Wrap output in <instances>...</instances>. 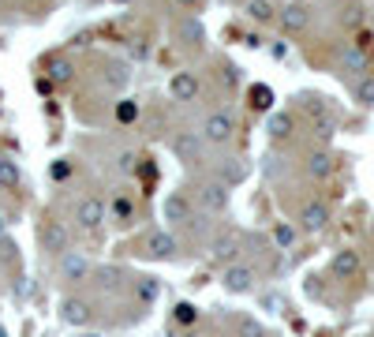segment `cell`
I'll return each mask as SVG.
<instances>
[{"label":"cell","instance_id":"cell-13","mask_svg":"<svg viewBox=\"0 0 374 337\" xmlns=\"http://www.w3.org/2000/svg\"><path fill=\"white\" fill-rule=\"evenodd\" d=\"M41 240H45V251H49V255H64V251L71 248V233L64 229L60 221H49V225H45Z\"/></svg>","mask_w":374,"mask_h":337},{"label":"cell","instance_id":"cell-16","mask_svg":"<svg viewBox=\"0 0 374 337\" xmlns=\"http://www.w3.org/2000/svg\"><path fill=\"white\" fill-rule=\"evenodd\" d=\"M247 15H251V23H262V26L281 19V12H277L273 0H247Z\"/></svg>","mask_w":374,"mask_h":337},{"label":"cell","instance_id":"cell-36","mask_svg":"<svg viewBox=\"0 0 374 337\" xmlns=\"http://www.w3.org/2000/svg\"><path fill=\"white\" fill-rule=\"evenodd\" d=\"M303 109L315 116V120H318V116H326V102H322V98H303Z\"/></svg>","mask_w":374,"mask_h":337},{"label":"cell","instance_id":"cell-23","mask_svg":"<svg viewBox=\"0 0 374 337\" xmlns=\"http://www.w3.org/2000/svg\"><path fill=\"white\" fill-rule=\"evenodd\" d=\"M341 68L344 71H355V75H363V71H367V53H363L359 45H355V49H344L341 53Z\"/></svg>","mask_w":374,"mask_h":337},{"label":"cell","instance_id":"cell-1","mask_svg":"<svg viewBox=\"0 0 374 337\" xmlns=\"http://www.w3.org/2000/svg\"><path fill=\"white\" fill-rule=\"evenodd\" d=\"M169 150L176 161H184V165H195L198 158H203V135L198 131H172L169 135Z\"/></svg>","mask_w":374,"mask_h":337},{"label":"cell","instance_id":"cell-40","mask_svg":"<svg viewBox=\"0 0 374 337\" xmlns=\"http://www.w3.org/2000/svg\"><path fill=\"white\" fill-rule=\"evenodd\" d=\"M344 23H352V26L359 23V8H348V15H344Z\"/></svg>","mask_w":374,"mask_h":337},{"label":"cell","instance_id":"cell-43","mask_svg":"<svg viewBox=\"0 0 374 337\" xmlns=\"http://www.w3.org/2000/svg\"><path fill=\"white\" fill-rule=\"evenodd\" d=\"M113 4H135V0H113Z\"/></svg>","mask_w":374,"mask_h":337},{"label":"cell","instance_id":"cell-46","mask_svg":"<svg viewBox=\"0 0 374 337\" xmlns=\"http://www.w3.org/2000/svg\"><path fill=\"white\" fill-rule=\"evenodd\" d=\"M83 337H102V334H83Z\"/></svg>","mask_w":374,"mask_h":337},{"label":"cell","instance_id":"cell-20","mask_svg":"<svg viewBox=\"0 0 374 337\" xmlns=\"http://www.w3.org/2000/svg\"><path fill=\"white\" fill-rule=\"evenodd\" d=\"M296 240H299L296 225H288V221H277V225H273V244H277L281 251H292V248H296Z\"/></svg>","mask_w":374,"mask_h":337},{"label":"cell","instance_id":"cell-9","mask_svg":"<svg viewBox=\"0 0 374 337\" xmlns=\"http://www.w3.org/2000/svg\"><path fill=\"white\" fill-rule=\"evenodd\" d=\"M172 34H176V42L187 45V49H203V42H206V26H203V19H191V15L176 19Z\"/></svg>","mask_w":374,"mask_h":337},{"label":"cell","instance_id":"cell-41","mask_svg":"<svg viewBox=\"0 0 374 337\" xmlns=\"http://www.w3.org/2000/svg\"><path fill=\"white\" fill-rule=\"evenodd\" d=\"M53 176H57V180H64V176H68V161H60V165L53 169Z\"/></svg>","mask_w":374,"mask_h":337},{"label":"cell","instance_id":"cell-10","mask_svg":"<svg viewBox=\"0 0 374 337\" xmlns=\"http://www.w3.org/2000/svg\"><path fill=\"white\" fill-rule=\"evenodd\" d=\"M281 26H285V34H303L311 26V8L303 0H292L285 12H281Z\"/></svg>","mask_w":374,"mask_h":337},{"label":"cell","instance_id":"cell-35","mask_svg":"<svg viewBox=\"0 0 374 337\" xmlns=\"http://www.w3.org/2000/svg\"><path fill=\"white\" fill-rule=\"evenodd\" d=\"M116 116H120L124 124H131L135 116H139V105H131V102H120V105H116Z\"/></svg>","mask_w":374,"mask_h":337},{"label":"cell","instance_id":"cell-42","mask_svg":"<svg viewBox=\"0 0 374 337\" xmlns=\"http://www.w3.org/2000/svg\"><path fill=\"white\" fill-rule=\"evenodd\" d=\"M172 4H180V8H198L203 0H172Z\"/></svg>","mask_w":374,"mask_h":337},{"label":"cell","instance_id":"cell-19","mask_svg":"<svg viewBox=\"0 0 374 337\" xmlns=\"http://www.w3.org/2000/svg\"><path fill=\"white\" fill-rule=\"evenodd\" d=\"M236 255H240V244H236V236H217L214 240V259L217 262H236Z\"/></svg>","mask_w":374,"mask_h":337},{"label":"cell","instance_id":"cell-11","mask_svg":"<svg viewBox=\"0 0 374 337\" xmlns=\"http://www.w3.org/2000/svg\"><path fill=\"white\" fill-rule=\"evenodd\" d=\"M326 225H330L326 203H303V210H299V229L303 233H322Z\"/></svg>","mask_w":374,"mask_h":337},{"label":"cell","instance_id":"cell-12","mask_svg":"<svg viewBox=\"0 0 374 337\" xmlns=\"http://www.w3.org/2000/svg\"><path fill=\"white\" fill-rule=\"evenodd\" d=\"M60 311H64V322H71V326L94 322V307H90L86 300H79V296H68V300L60 304Z\"/></svg>","mask_w":374,"mask_h":337},{"label":"cell","instance_id":"cell-29","mask_svg":"<svg viewBox=\"0 0 374 337\" xmlns=\"http://www.w3.org/2000/svg\"><path fill=\"white\" fill-rule=\"evenodd\" d=\"M355 98H359L363 105H374V75H359V83H355Z\"/></svg>","mask_w":374,"mask_h":337},{"label":"cell","instance_id":"cell-22","mask_svg":"<svg viewBox=\"0 0 374 337\" xmlns=\"http://www.w3.org/2000/svg\"><path fill=\"white\" fill-rule=\"evenodd\" d=\"M90 277L97 281V289H120V281H124V270H120V266H97Z\"/></svg>","mask_w":374,"mask_h":337},{"label":"cell","instance_id":"cell-15","mask_svg":"<svg viewBox=\"0 0 374 337\" xmlns=\"http://www.w3.org/2000/svg\"><path fill=\"white\" fill-rule=\"evenodd\" d=\"M359 255H355L352 248H344V251H337L333 259H330V270H333V277H355L359 274Z\"/></svg>","mask_w":374,"mask_h":337},{"label":"cell","instance_id":"cell-14","mask_svg":"<svg viewBox=\"0 0 374 337\" xmlns=\"http://www.w3.org/2000/svg\"><path fill=\"white\" fill-rule=\"evenodd\" d=\"M165 217L172 225H191V199L184 195V191H172V195L165 199Z\"/></svg>","mask_w":374,"mask_h":337},{"label":"cell","instance_id":"cell-7","mask_svg":"<svg viewBox=\"0 0 374 337\" xmlns=\"http://www.w3.org/2000/svg\"><path fill=\"white\" fill-rule=\"evenodd\" d=\"M198 206H203L206 214H225L229 210V184H221V180L203 184L198 188Z\"/></svg>","mask_w":374,"mask_h":337},{"label":"cell","instance_id":"cell-28","mask_svg":"<svg viewBox=\"0 0 374 337\" xmlns=\"http://www.w3.org/2000/svg\"><path fill=\"white\" fill-rule=\"evenodd\" d=\"M270 105H273V90L266 83H254L251 86V109H254V113H266Z\"/></svg>","mask_w":374,"mask_h":337},{"label":"cell","instance_id":"cell-47","mask_svg":"<svg viewBox=\"0 0 374 337\" xmlns=\"http://www.w3.org/2000/svg\"><path fill=\"white\" fill-rule=\"evenodd\" d=\"M371 229H374V225H371Z\"/></svg>","mask_w":374,"mask_h":337},{"label":"cell","instance_id":"cell-4","mask_svg":"<svg viewBox=\"0 0 374 337\" xmlns=\"http://www.w3.org/2000/svg\"><path fill=\"white\" fill-rule=\"evenodd\" d=\"M105 217H109V210H105V203L97 195H86L83 203L75 206V221H79L83 233H97L105 225Z\"/></svg>","mask_w":374,"mask_h":337},{"label":"cell","instance_id":"cell-18","mask_svg":"<svg viewBox=\"0 0 374 337\" xmlns=\"http://www.w3.org/2000/svg\"><path fill=\"white\" fill-rule=\"evenodd\" d=\"M333 172V154H326V150H318L307 158V176L311 180H326Z\"/></svg>","mask_w":374,"mask_h":337},{"label":"cell","instance_id":"cell-26","mask_svg":"<svg viewBox=\"0 0 374 337\" xmlns=\"http://www.w3.org/2000/svg\"><path fill=\"white\" fill-rule=\"evenodd\" d=\"M236 337H270V334H266V326H262L259 318L240 315V318H236Z\"/></svg>","mask_w":374,"mask_h":337},{"label":"cell","instance_id":"cell-34","mask_svg":"<svg viewBox=\"0 0 374 337\" xmlns=\"http://www.w3.org/2000/svg\"><path fill=\"white\" fill-rule=\"evenodd\" d=\"M195 318H198V311H195V307H191V304H176V322L191 326V322H195Z\"/></svg>","mask_w":374,"mask_h":337},{"label":"cell","instance_id":"cell-33","mask_svg":"<svg viewBox=\"0 0 374 337\" xmlns=\"http://www.w3.org/2000/svg\"><path fill=\"white\" fill-rule=\"evenodd\" d=\"M236 180H243V165H232L229 161V165L221 169V184H236Z\"/></svg>","mask_w":374,"mask_h":337},{"label":"cell","instance_id":"cell-27","mask_svg":"<svg viewBox=\"0 0 374 337\" xmlns=\"http://www.w3.org/2000/svg\"><path fill=\"white\" fill-rule=\"evenodd\" d=\"M19 180H23L19 165L12 158H0V188H19Z\"/></svg>","mask_w":374,"mask_h":337},{"label":"cell","instance_id":"cell-48","mask_svg":"<svg viewBox=\"0 0 374 337\" xmlns=\"http://www.w3.org/2000/svg\"><path fill=\"white\" fill-rule=\"evenodd\" d=\"M270 337H273V334H270Z\"/></svg>","mask_w":374,"mask_h":337},{"label":"cell","instance_id":"cell-25","mask_svg":"<svg viewBox=\"0 0 374 337\" xmlns=\"http://www.w3.org/2000/svg\"><path fill=\"white\" fill-rule=\"evenodd\" d=\"M127 79H131V71H127L124 64H109L105 75H102V83H105L109 90H124V86H127Z\"/></svg>","mask_w":374,"mask_h":337},{"label":"cell","instance_id":"cell-39","mask_svg":"<svg viewBox=\"0 0 374 337\" xmlns=\"http://www.w3.org/2000/svg\"><path fill=\"white\" fill-rule=\"evenodd\" d=\"M135 161H139V158H135L131 150H124L120 158H116V169H120V172H131V169H135Z\"/></svg>","mask_w":374,"mask_h":337},{"label":"cell","instance_id":"cell-30","mask_svg":"<svg viewBox=\"0 0 374 337\" xmlns=\"http://www.w3.org/2000/svg\"><path fill=\"white\" fill-rule=\"evenodd\" d=\"M15 251H19V248H15V240L0 236V262H4V266H8V262H15Z\"/></svg>","mask_w":374,"mask_h":337},{"label":"cell","instance_id":"cell-17","mask_svg":"<svg viewBox=\"0 0 374 337\" xmlns=\"http://www.w3.org/2000/svg\"><path fill=\"white\" fill-rule=\"evenodd\" d=\"M71 79H75V64H71L68 57H53L49 60V83L64 86V83H71Z\"/></svg>","mask_w":374,"mask_h":337},{"label":"cell","instance_id":"cell-44","mask_svg":"<svg viewBox=\"0 0 374 337\" xmlns=\"http://www.w3.org/2000/svg\"><path fill=\"white\" fill-rule=\"evenodd\" d=\"M0 236H4V217H0Z\"/></svg>","mask_w":374,"mask_h":337},{"label":"cell","instance_id":"cell-37","mask_svg":"<svg viewBox=\"0 0 374 337\" xmlns=\"http://www.w3.org/2000/svg\"><path fill=\"white\" fill-rule=\"evenodd\" d=\"M113 214L120 217V221H131V203H127V199H113Z\"/></svg>","mask_w":374,"mask_h":337},{"label":"cell","instance_id":"cell-24","mask_svg":"<svg viewBox=\"0 0 374 337\" xmlns=\"http://www.w3.org/2000/svg\"><path fill=\"white\" fill-rule=\"evenodd\" d=\"M158 293H161V285H158V277H139L135 281V300H139V304H153V300H158Z\"/></svg>","mask_w":374,"mask_h":337},{"label":"cell","instance_id":"cell-31","mask_svg":"<svg viewBox=\"0 0 374 337\" xmlns=\"http://www.w3.org/2000/svg\"><path fill=\"white\" fill-rule=\"evenodd\" d=\"M315 131H318V139H330V135L337 131V120H333V116H326V120L318 116V120H315Z\"/></svg>","mask_w":374,"mask_h":337},{"label":"cell","instance_id":"cell-38","mask_svg":"<svg viewBox=\"0 0 374 337\" xmlns=\"http://www.w3.org/2000/svg\"><path fill=\"white\" fill-rule=\"evenodd\" d=\"M221 79H225V86H236V83H240V68H236V64H225Z\"/></svg>","mask_w":374,"mask_h":337},{"label":"cell","instance_id":"cell-21","mask_svg":"<svg viewBox=\"0 0 374 337\" xmlns=\"http://www.w3.org/2000/svg\"><path fill=\"white\" fill-rule=\"evenodd\" d=\"M292 127H296L292 113H273V116H270V124H266V131L273 135V139H288V135H292Z\"/></svg>","mask_w":374,"mask_h":337},{"label":"cell","instance_id":"cell-8","mask_svg":"<svg viewBox=\"0 0 374 337\" xmlns=\"http://www.w3.org/2000/svg\"><path fill=\"white\" fill-rule=\"evenodd\" d=\"M225 289H229L232 296L254 293V270L243 266V262H229V270H225Z\"/></svg>","mask_w":374,"mask_h":337},{"label":"cell","instance_id":"cell-45","mask_svg":"<svg viewBox=\"0 0 374 337\" xmlns=\"http://www.w3.org/2000/svg\"><path fill=\"white\" fill-rule=\"evenodd\" d=\"M0 337H8V330H4V326H0Z\"/></svg>","mask_w":374,"mask_h":337},{"label":"cell","instance_id":"cell-32","mask_svg":"<svg viewBox=\"0 0 374 337\" xmlns=\"http://www.w3.org/2000/svg\"><path fill=\"white\" fill-rule=\"evenodd\" d=\"M262 307L273 311V315H281V311H285V300H281L277 293H262Z\"/></svg>","mask_w":374,"mask_h":337},{"label":"cell","instance_id":"cell-5","mask_svg":"<svg viewBox=\"0 0 374 337\" xmlns=\"http://www.w3.org/2000/svg\"><path fill=\"white\" fill-rule=\"evenodd\" d=\"M198 94H203V83H198L195 71H172L169 79V98L172 102H198Z\"/></svg>","mask_w":374,"mask_h":337},{"label":"cell","instance_id":"cell-3","mask_svg":"<svg viewBox=\"0 0 374 337\" xmlns=\"http://www.w3.org/2000/svg\"><path fill=\"white\" fill-rule=\"evenodd\" d=\"M236 135V116L229 113H209L203 120V143H214V147H225Z\"/></svg>","mask_w":374,"mask_h":337},{"label":"cell","instance_id":"cell-2","mask_svg":"<svg viewBox=\"0 0 374 337\" xmlns=\"http://www.w3.org/2000/svg\"><path fill=\"white\" fill-rule=\"evenodd\" d=\"M142 255L146 259H158V262H169L180 255V240L172 233L153 229V233H146V240H142Z\"/></svg>","mask_w":374,"mask_h":337},{"label":"cell","instance_id":"cell-6","mask_svg":"<svg viewBox=\"0 0 374 337\" xmlns=\"http://www.w3.org/2000/svg\"><path fill=\"white\" fill-rule=\"evenodd\" d=\"M60 274H64V281H71V285H79V281H86L90 274H94V262L86 259L83 251H64L60 255Z\"/></svg>","mask_w":374,"mask_h":337}]
</instances>
